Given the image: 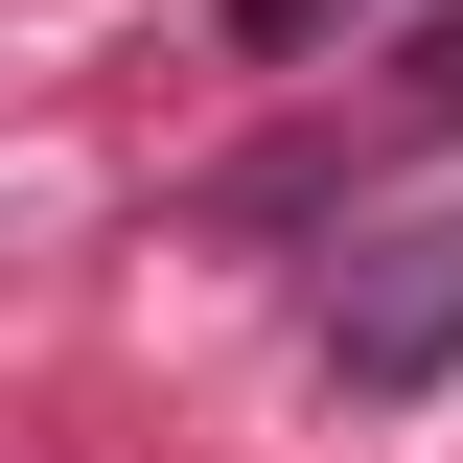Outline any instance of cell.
Wrapping results in <instances>:
<instances>
[{
  "label": "cell",
  "mask_w": 463,
  "mask_h": 463,
  "mask_svg": "<svg viewBox=\"0 0 463 463\" xmlns=\"http://www.w3.org/2000/svg\"><path fill=\"white\" fill-rule=\"evenodd\" d=\"M325 371H347V394H440V371H463V232H394V279L325 325Z\"/></svg>",
  "instance_id": "1"
}]
</instances>
